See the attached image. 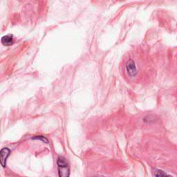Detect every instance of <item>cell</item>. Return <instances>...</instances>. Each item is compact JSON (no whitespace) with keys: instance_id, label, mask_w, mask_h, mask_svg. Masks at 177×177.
<instances>
[{"instance_id":"obj_1","label":"cell","mask_w":177,"mask_h":177,"mask_svg":"<svg viewBox=\"0 0 177 177\" xmlns=\"http://www.w3.org/2000/svg\"><path fill=\"white\" fill-rule=\"evenodd\" d=\"M59 176L67 177L69 176V168L66 159L64 157H59L57 160Z\"/></svg>"},{"instance_id":"obj_2","label":"cell","mask_w":177,"mask_h":177,"mask_svg":"<svg viewBox=\"0 0 177 177\" xmlns=\"http://www.w3.org/2000/svg\"><path fill=\"white\" fill-rule=\"evenodd\" d=\"M127 71L128 74L133 77V76H135L137 73V68L136 65V63L134 60H129L128 61L127 64Z\"/></svg>"},{"instance_id":"obj_3","label":"cell","mask_w":177,"mask_h":177,"mask_svg":"<svg viewBox=\"0 0 177 177\" xmlns=\"http://www.w3.org/2000/svg\"><path fill=\"white\" fill-rule=\"evenodd\" d=\"M11 153V150L8 148H3L0 152V158H1L2 166L5 167L6 166V160Z\"/></svg>"},{"instance_id":"obj_4","label":"cell","mask_w":177,"mask_h":177,"mask_svg":"<svg viewBox=\"0 0 177 177\" xmlns=\"http://www.w3.org/2000/svg\"><path fill=\"white\" fill-rule=\"evenodd\" d=\"M13 35H6L2 37V42L4 44V45H11L13 44Z\"/></svg>"},{"instance_id":"obj_5","label":"cell","mask_w":177,"mask_h":177,"mask_svg":"<svg viewBox=\"0 0 177 177\" xmlns=\"http://www.w3.org/2000/svg\"><path fill=\"white\" fill-rule=\"evenodd\" d=\"M154 175L156 176H170V175H168V174L164 172L163 171L160 170H158L156 171V172L154 174Z\"/></svg>"},{"instance_id":"obj_6","label":"cell","mask_w":177,"mask_h":177,"mask_svg":"<svg viewBox=\"0 0 177 177\" xmlns=\"http://www.w3.org/2000/svg\"><path fill=\"white\" fill-rule=\"evenodd\" d=\"M33 139H38V140H42L43 142H45L46 143H48V140H47L46 139V138H44V137H42V136H37V137H34L33 138Z\"/></svg>"}]
</instances>
